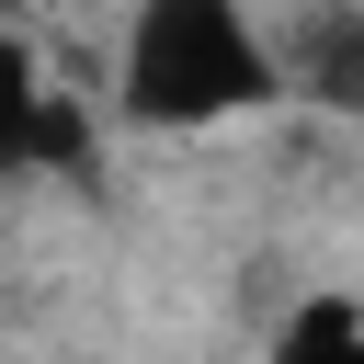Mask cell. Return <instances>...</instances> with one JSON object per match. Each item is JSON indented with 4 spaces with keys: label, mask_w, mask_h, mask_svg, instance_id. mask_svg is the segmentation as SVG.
I'll return each instance as SVG.
<instances>
[{
    "label": "cell",
    "mask_w": 364,
    "mask_h": 364,
    "mask_svg": "<svg viewBox=\"0 0 364 364\" xmlns=\"http://www.w3.org/2000/svg\"><path fill=\"white\" fill-rule=\"evenodd\" d=\"M284 91H307V102H330V114H364V11H353V0L307 11L296 57H284Z\"/></svg>",
    "instance_id": "cell-3"
},
{
    "label": "cell",
    "mask_w": 364,
    "mask_h": 364,
    "mask_svg": "<svg viewBox=\"0 0 364 364\" xmlns=\"http://www.w3.org/2000/svg\"><path fill=\"white\" fill-rule=\"evenodd\" d=\"M34 159H80V114L46 91L34 46H23V34H0V182H11V171H34Z\"/></svg>",
    "instance_id": "cell-2"
},
{
    "label": "cell",
    "mask_w": 364,
    "mask_h": 364,
    "mask_svg": "<svg viewBox=\"0 0 364 364\" xmlns=\"http://www.w3.org/2000/svg\"><path fill=\"white\" fill-rule=\"evenodd\" d=\"M284 91V57L262 46L250 0H136L125 11V57H114V102L125 125H228L262 114Z\"/></svg>",
    "instance_id": "cell-1"
},
{
    "label": "cell",
    "mask_w": 364,
    "mask_h": 364,
    "mask_svg": "<svg viewBox=\"0 0 364 364\" xmlns=\"http://www.w3.org/2000/svg\"><path fill=\"white\" fill-rule=\"evenodd\" d=\"M273 364H364V307L353 296H307L273 330Z\"/></svg>",
    "instance_id": "cell-4"
}]
</instances>
